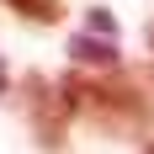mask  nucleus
<instances>
[{
    "mask_svg": "<svg viewBox=\"0 0 154 154\" xmlns=\"http://www.w3.org/2000/svg\"><path fill=\"white\" fill-rule=\"evenodd\" d=\"M59 96L64 106H69V117H91L96 128H106V133H138L143 122H149V101H143L138 85H128V80L117 75H64L59 80Z\"/></svg>",
    "mask_w": 154,
    "mask_h": 154,
    "instance_id": "nucleus-1",
    "label": "nucleus"
},
{
    "mask_svg": "<svg viewBox=\"0 0 154 154\" xmlns=\"http://www.w3.org/2000/svg\"><path fill=\"white\" fill-rule=\"evenodd\" d=\"M27 117L43 149H64V128H69V106H64L59 85H48L43 75H27Z\"/></svg>",
    "mask_w": 154,
    "mask_h": 154,
    "instance_id": "nucleus-2",
    "label": "nucleus"
},
{
    "mask_svg": "<svg viewBox=\"0 0 154 154\" xmlns=\"http://www.w3.org/2000/svg\"><path fill=\"white\" fill-rule=\"evenodd\" d=\"M69 59H75L80 69H101V75H117V69H122L117 43H112V37H96V32H75V37H69Z\"/></svg>",
    "mask_w": 154,
    "mask_h": 154,
    "instance_id": "nucleus-3",
    "label": "nucleus"
},
{
    "mask_svg": "<svg viewBox=\"0 0 154 154\" xmlns=\"http://www.w3.org/2000/svg\"><path fill=\"white\" fill-rule=\"evenodd\" d=\"M0 5H11L21 21H37V27H53V21L64 16V5H59V0H0Z\"/></svg>",
    "mask_w": 154,
    "mask_h": 154,
    "instance_id": "nucleus-4",
    "label": "nucleus"
},
{
    "mask_svg": "<svg viewBox=\"0 0 154 154\" xmlns=\"http://www.w3.org/2000/svg\"><path fill=\"white\" fill-rule=\"evenodd\" d=\"M91 32H96V37H112V32H117V27H112V16L101 11V5L91 11Z\"/></svg>",
    "mask_w": 154,
    "mask_h": 154,
    "instance_id": "nucleus-5",
    "label": "nucleus"
},
{
    "mask_svg": "<svg viewBox=\"0 0 154 154\" xmlns=\"http://www.w3.org/2000/svg\"><path fill=\"white\" fill-rule=\"evenodd\" d=\"M5 85H11V69H5V59H0V96H5Z\"/></svg>",
    "mask_w": 154,
    "mask_h": 154,
    "instance_id": "nucleus-6",
    "label": "nucleus"
},
{
    "mask_svg": "<svg viewBox=\"0 0 154 154\" xmlns=\"http://www.w3.org/2000/svg\"><path fill=\"white\" fill-rule=\"evenodd\" d=\"M138 154H154V138H149V143H143V149H138Z\"/></svg>",
    "mask_w": 154,
    "mask_h": 154,
    "instance_id": "nucleus-7",
    "label": "nucleus"
},
{
    "mask_svg": "<svg viewBox=\"0 0 154 154\" xmlns=\"http://www.w3.org/2000/svg\"><path fill=\"white\" fill-rule=\"evenodd\" d=\"M149 48H154V21H149Z\"/></svg>",
    "mask_w": 154,
    "mask_h": 154,
    "instance_id": "nucleus-8",
    "label": "nucleus"
}]
</instances>
